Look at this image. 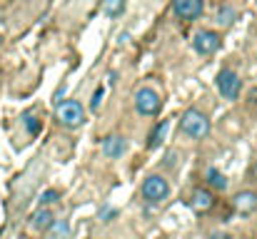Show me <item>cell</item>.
Returning <instances> with one entry per match:
<instances>
[{
	"instance_id": "obj_3",
	"label": "cell",
	"mask_w": 257,
	"mask_h": 239,
	"mask_svg": "<svg viewBox=\"0 0 257 239\" xmlns=\"http://www.w3.org/2000/svg\"><path fill=\"white\" fill-rule=\"evenodd\" d=\"M168 192H170V184H168V179L160 177V174H153V177H148V179L143 182V197H145L148 202H160V199L168 197Z\"/></svg>"
},
{
	"instance_id": "obj_19",
	"label": "cell",
	"mask_w": 257,
	"mask_h": 239,
	"mask_svg": "<svg viewBox=\"0 0 257 239\" xmlns=\"http://www.w3.org/2000/svg\"><path fill=\"white\" fill-rule=\"evenodd\" d=\"M112 217H117V209H110V207H105V209L100 212V219H102V222H110Z\"/></svg>"
},
{
	"instance_id": "obj_17",
	"label": "cell",
	"mask_w": 257,
	"mask_h": 239,
	"mask_svg": "<svg viewBox=\"0 0 257 239\" xmlns=\"http://www.w3.org/2000/svg\"><path fill=\"white\" fill-rule=\"evenodd\" d=\"M25 127H28V132H33V135L40 132V122H38L35 117H30V115H25Z\"/></svg>"
},
{
	"instance_id": "obj_12",
	"label": "cell",
	"mask_w": 257,
	"mask_h": 239,
	"mask_svg": "<svg viewBox=\"0 0 257 239\" xmlns=\"http://www.w3.org/2000/svg\"><path fill=\"white\" fill-rule=\"evenodd\" d=\"M168 125H170L168 120H160V122L155 125V130H153L150 137H148V145H150V147H158V145L163 142V137H165V132H168Z\"/></svg>"
},
{
	"instance_id": "obj_7",
	"label": "cell",
	"mask_w": 257,
	"mask_h": 239,
	"mask_svg": "<svg viewBox=\"0 0 257 239\" xmlns=\"http://www.w3.org/2000/svg\"><path fill=\"white\" fill-rule=\"evenodd\" d=\"M202 0H172V10L182 20H197L202 15Z\"/></svg>"
},
{
	"instance_id": "obj_6",
	"label": "cell",
	"mask_w": 257,
	"mask_h": 239,
	"mask_svg": "<svg viewBox=\"0 0 257 239\" xmlns=\"http://www.w3.org/2000/svg\"><path fill=\"white\" fill-rule=\"evenodd\" d=\"M192 48H195L200 55H212V53L220 48V35L212 33V30H200V33H195V38H192Z\"/></svg>"
},
{
	"instance_id": "obj_14",
	"label": "cell",
	"mask_w": 257,
	"mask_h": 239,
	"mask_svg": "<svg viewBox=\"0 0 257 239\" xmlns=\"http://www.w3.org/2000/svg\"><path fill=\"white\" fill-rule=\"evenodd\" d=\"M235 18H237V10H235L232 5H225V8H220V13H217V23H220L222 28L232 25V23H235Z\"/></svg>"
},
{
	"instance_id": "obj_10",
	"label": "cell",
	"mask_w": 257,
	"mask_h": 239,
	"mask_svg": "<svg viewBox=\"0 0 257 239\" xmlns=\"http://www.w3.org/2000/svg\"><path fill=\"white\" fill-rule=\"evenodd\" d=\"M190 204H192V209H195V212H207V209H212L215 199H212V194H210L207 189H195V192H192Z\"/></svg>"
},
{
	"instance_id": "obj_5",
	"label": "cell",
	"mask_w": 257,
	"mask_h": 239,
	"mask_svg": "<svg viewBox=\"0 0 257 239\" xmlns=\"http://www.w3.org/2000/svg\"><path fill=\"white\" fill-rule=\"evenodd\" d=\"M135 107L140 115H158L160 112V97L153 87H140L135 95Z\"/></svg>"
},
{
	"instance_id": "obj_20",
	"label": "cell",
	"mask_w": 257,
	"mask_h": 239,
	"mask_svg": "<svg viewBox=\"0 0 257 239\" xmlns=\"http://www.w3.org/2000/svg\"><path fill=\"white\" fill-rule=\"evenodd\" d=\"M100 102H102V87H97V92H95V100H92V110H97V107H100Z\"/></svg>"
},
{
	"instance_id": "obj_9",
	"label": "cell",
	"mask_w": 257,
	"mask_h": 239,
	"mask_svg": "<svg viewBox=\"0 0 257 239\" xmlns=\"http://www.w3.org/2000/svg\"><path fill=\"white\" fill-rule=\"evenodd\" d=\"M125 137H107L105 142H102V155L105 157H112V159H117V157H122L125 155Z\"/></svg>"
},
{
	"instance_id": "obj_18",
	"label": "cell",
	"mask_w": 257,
	"mask_h": 239,
	"mask_svg": "<svg viewBox=\"0 0 257 239\" xmlns=\"http://www.w3.org/2000/svg\"><path fill=\"white\" fill-rule=\"evenodd\" d=\"M55 199H58V192H55V189H48V192H43L40 204H43V207H48V204H53Z\"/></svg>"
},
{
	"instance_id": "obj_13",
	"label": "cell",
	"mask_w": 257,
	"mask_h": 239,
	"mask_svg": "<svg viewBox=\"0 0 257 239\" xmlns=\"http://www.w3.org/2000/svg\"><path fill=\"white\" fill-rule=\"evenodd\" d=\"M50 239H68L70 237V227L65 219H58V222H50Z\"/></svg>"
},
{
	"instance_id": "obj_15",
	"label": "cell",
	"mask_w": 257,
	"mask_h": 239,
	"mask_svg": "<svg viewBox=\"0 0 257 239\" xmlns=\"http://www.w3.org/2000/svg\"><path fill=\"white\" fill-rule=\"evenodd\" d=\"M207 182H210L215 189H225V187H227V179H225L217 169H210V172H207Z\"/></svg>"
},
{
	"instance_id": "obj_4",
	"label": "cell",
	"mask_w": 257,
	"mask_h": 239,
	"mask_svg": "<svg viewBox=\"0 0 257 239\" xmlns=\"http://www.w3.org/2000/svg\"><path fill=\"white\" fill-rule=\"evenodd\" d=\"M217 90H220V95L225 97V100H237L240 97V90H242V82L240 78L232 73V70H220V75H217Z\"/></svg>"
},
{
	"instance_id": "obj_1",
	"label": "cell",
	"mask_w": 257,
	"mask_h": 239,
	"mask_svg": "<svg viewBox=\"0 0 257 239\" xmlns=\"http://www.w3.org/2000/svg\"><path fill=\"white\" fill-rule=\"evenodd\" d=\"M180 125H182V132H185L187 137H192V140H202V137H207V132H210V120H207L200 110H187V112L182 115Z\"/></svg>"
},
{
	"instance_id": "obj_2",
	"label": "cell",
	"mask_w": 257,
	"mask_h": 239,
	"mask_svg": "<svg viewBox=\"0 0 257 239\" xmlns=\"http://www.w3.org/2000/svg\"><path fill=\"white\" fill-rule=\"evenodd\" d=\"M55 115H58L60 125H65V127H80L85 122V110L78 100H63L58 105Z\"/></svg>"
},
{
	"instance_id": "obj_21",
	"label": "cell",
	"mask_w": 257,
	"mask_h": 239,
	"mask_svg": "<svg viewBox=\"0 0 257 239\" xmlns=\"http://www.w3.org/2000/svg\"><path fill=\"white\" fill-rule=\"evenodd\" d=\"M212 239H232V237H227V234H215Z\"/></svg>"
},
{
	"instance_id": "obj_11",
	"label": "cell",
	"mask_w": 257,
	"mask_h": 239,
	"mask_svg": "<svg viewBox=\"0 0 257 239\" xmlns=\"http://www.w3.org/2000/svg\"><path fill=\"white\" fill-rule=\"evenodd\" d=\"M50 222H53V212H50L48 207H40V209L33 214V219H30V224H33L35 229H48Z\"/></svg>"
},
{
	"instance_id": "obj_16",
	"label": "cell",
	"mask_w": 257,
	"mask_h": 239,
	"mask_svg": "<svg viewBox=\"0 0 257 239\" xmlns=\"http://www.w3.org/2000/svg\"><path fill=\"white\" fill-rule=\"evenodd\" d=\"M122 10H125V0H107L105 3V15H110V18L120 15Z\"/></svg>"
},
{
	"instance_id": "obj_8",
	"label": "cell",
	"mask_w": 257,
	"mask_h": 239,
	"mask_svg": "<svg viewBox=\"0 0 257 239\" xmlns=\"http://www.w3.org/2000/svg\"><path fill=\"white\" fill-rule=\"evenodd\" d=\"M232 209L237 214H252L257 209V194L255 192H237L232 199Z\"/></svg>"
}]
</instances>
